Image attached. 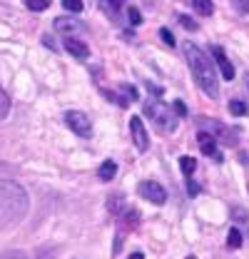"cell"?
<instances>
[{
    "instance_id": "cell-22",
    "label": "cell",
    "mask_w": 249,
    "mask_h": 259,
    "mask_svg": "<svg viewBox=\"0 0 249 259\" xmlns=\"http://www.w3.org/2000/svg\"><path fill=\"white\" fill-rule=\"evenodd\" d=\"M0 259H28V254L20 252V249H10V252H5Z\"/></svg>"
},
{
    "instance_id": "cell-17",
    "label": "cell",
    "mask_w": 249,
    "mask_h": 259,
    "mask_svg": "<svg viewBox=\"0 0 249 259\" xmlns=\"http://www.w3.org/2000/svg\"><path fill=\"white\" fill-rule=\"evenodd\" d=\"M180 167H182V172L189 177V175L197 169V160H194V157H189V155H185V157H180Z\"/></svg>"
},
{
    "instance_id": "cell-24",
    "label": "cell",
    "mask_w": 249,
    "mask_h": 259,
    "mask_svg": "<svg viewBox=\"0 0 249 259\" xmlns=\"http://www.w3.org/2000/svg\"><path fill=\"white\" fill-rule=\"evenodd\" d=\"M127 15H130V23H132V25H140V23H142V15H140V10L130 8V13H127Z\"/></svg>"
},
{
    "instance_id": "cell-13",
    "label": "cell",
    "mask_w": 249,
    "mask_h": 259,
    "mask_svg": "<svg viewBox=\"0 0 249 259\" xmlns=\"http://www.w3.org/2000/svg\"><path fill=\"white\" fill-rule=\"evenodd\" d=\"M189 5H192L199 15H212V10H215L212 0H189Z\"/></svg>"
},
{
    "instance_id": "cell-33",
    "label": "cell",
    "mask_w": 249,
    "mask_h": 259,
    "mask_svg": "<svg viewBox=\"0 0 249 259\" xmlns=\"http://www.w3.org/2000/svg\"><path fill=\"white\" fill-rule=\"evenodd\" d=\"M185 259H197V257H194V254H189V257H185Z\"/></svg>"
},
{
    "instance_id": "cell-30",
    "label": "cell",
    "mask_w": 249,
    "mask_h": 259,
    "mask_svg": "<svg viewBox=\"0 0 249 259\" xmlns=\"http://www.w3.org/2000/svg\"><path fill=\"white\" fill-rule=\"evenodd\" d=\"M122 249V234H117V239H115V254Z\"/></svg>"
},
{
    "instance_id": "cell-16",
    "label": "cell",
    "mask_w": 249,
    "mask_h": 259,
    "mask_svg": "<svg viewBox=\"0 0 249 259\" xmlns=\"http://www.w3.org/2000/svg\"><path fill=\"white\" fill-rule=\"evenodd\" d=\"M10 115V95L0 88V120H5Z\"/></svg>"
},
{
    "instance_id": "cell-15",
    "label": "cell",
    "mask_w": 249,
    "mask_h": 259,
    "mask_svg": "<svg viewBox=\"0 0 249 259\" xmlns=\"http://www.w3.org/2000/svg\"><path fill=\"white\" fill-rule=\"evenodd\" d=\"M227 247H229V249H239V247H242V232H239L237 227L229 229V234H227Z\"/></svg>"
},
{
    "instance_id": "cell-7",
    "label": "cell",
    "mask_w": 249,
    "mask_h": 259,
    "mask_svg": "<svg viewBox=\"0 0 249 259\" xmlns=\"http://www.w3.org/2000/svg\"><path fill=\"white\" fill-rule=\"evenodd\" d=\"M130 132H132V140H135V147L140 152H147L150 147V137H147V130L142 125V117H130Z\"/></svg>"
},
{
    "instance_id": "cell-5",
    "label": "cell",
    "mask_w": 249,
    "mask_h": 259,
    "mask_svg": "<svg viewBox=\"0 0 249 259\" xmlns=\"http://www.w3.org/2000/svg\"><path fill=\"white\" fill-rule=\"evenodd\" d=\"M65 122H67V127L72 130L75 135H80V137H90V135H93V122H90V117H88L85 112H80V110L65 112Z\"/></svg>"
},
{
    "instance_id": "cell-3",
    "label": "cell",
    "mask_w": 249,
    "mask_h": 259,
    "mask_svg": "<svg viewBox=\"0 0 249 259\" xmlns=\"http://www.w3.org/2000/svg\"><path fill=\"white\" fill-rule=\"evenodd\" d=\"M145 115H147L162 132H175V130H177V120H175L172 110H170L167 105H162L159 100H147Z\"/></svg>"
},
{
    "instance_id": "cell-10",
    "label": "cell",
    "mask_w": 249,
    "mask_h": 259,
    "mask_svg": "<svg viewBox=\"0 0 249 259\" xmlns=\"http://www.w3.org/2000/svg\"><path fill=\"white\" fill-rule=\"evenodd\" d=\"M212 58L217 60L219 72H222V77H224V80H232V77L237 75V72H234V65L229 63V58L224 55V50H222L219 45H215V48H212Z\"/></svg>"
},
{
    "instance_id": "cell-2",
    "label": "cell",
    "mask_w": 249,
    "mask_h": 259,
    "mask_svg": "<svg viewBox=\"0 0 249 259\" xmlns=\"http://www.w3.org/2000/svg\"><path fill=\"white\" fill-rule=\"evenodd\" d=\"M185 55L187 63H189V70L197 80V85L202 88V93L210 97L219 95V80H217V70L215 65L210 63V58L194 45V42H185Z\"/></svg>"
},
{
    "instance_id": "cell-27",
    "label": "cell",
    "mask_w": 249,
    "mask_h": 259,
    "mask_svg": "<svg viewBox=\"0 0 249 259\" xmlns=\"http://www.w3.org/2000/svg\"><path fill=\"white\" fill-rule=\"evenodd\" d=\"M180 23L185 25L187 30H197V23H194L192 18H187V15H182V18H180Z\"/></svg>"
},
{
    "instance_id": "cell-11",
    "label": "cell",
    "mask_w": 249,
    "mask_h": 259,
    "mask_svg": "<svg viewBox=\"0 0 249 259\" xmlns=\"http://www.w3.org/2000/svg\"><path fill=\"white\" fill-rule=\"evenodd\" d=\"M62 48H65V53H70V55L77 58V60H85V58L90 55V48H88L82 40H77V37H65Z\"/></svg>"
},
{
    "instance_id": "cell-31",
    "label": "cell",
    "mask_w": 249,
    "mask_h": 259,
    "mask_svg": "<svg viewBox=\"0 0 249 259\" xmlns=\"http://www.w3.org/2000/svg\"><path fill=\"white\" fill-rule=\"evenodd\" d=\"M127 259H145V254H142V252H132Z\"/></svg>"
},
{
    "instance_id": "cell-1",
    "label": "cell",
    "mask_w": 249,
    "mask_h": 259,
    "mask_svg": "<svg viewBox=\"0 0 249 259\" xmlns=\"http://www.w3.org/2000/svg\"><path fill=\"white\" fill-rule=\"evenodd\" d=\"M30 199L28 192L13 182V180H0V229L15 227L28 214Z\"/></svg>"
},
{
    "instance_id": "cell-32",
    "label": "cell",
    "mask_w": 249,
    "mask_h": 259,
    "mask_svg": "<svg viewBox=\"0 0 249 259\" xmlns=\"http://www.w3.org/2000/svg\"><path fill=\"white\" fill-rule=\"evenodd\" d=\"M244 88H247V95H249V75H244ZM247 110H249V105H247Z\"/></svg>"
},
{
    "instance_id": "cell-29",
    "label": "cell",
    "mask_w": 249,
    "mask_h": 259,
    "mask_svg": "<svg viewBox=\"0 0 249 259\" xmlns=\"http://www.w3.org/2000/svg\"><path fill=\"white\" fill-rule=\"evenodd\" d=\"M232 3H234L239 10H247V8H249V0H232Z\"/></svg>"
},
{
    "instance_id": "cell-19",
    "label": "cell",
    "mask_w": 249,
    "mask_h": 259,
    "mask_svg": "<svg viewBox=\"0 0 249 259\" xmlns=\"http://www.w3.org/2000/svg\"><path fill=\"white\" fill-rule=\"evenodd\" d=\"M229 112H232L234 117H242V115H247V105H244L242 100H232V102H229Z\"/></svg>"
},
{
    "instance_id": "cell-28",
    "label": "cell",
    "mask_w": 249,
    "mask_h": 259,
    "mask_svg": "<svg viewBox=\"0 0 249 259\" xmlns=\"http://www.w3.org/2000/svg\"><path fill=\"white\" fill-rule=\"evenodd\" d=\"M124 3H127V0H107V5H110L112 10H120V8H122Z\"/></svg>"
},
{
    "instance_id": "cell-26",
    "label": "cell",
    "mask_w": 249,
    "mask_h": 259,
    "mask_svg": "<svg viewBox=\"0 0 249 259\" xmlns=\"http://www.w3.org/2000/svg\"><path fill=\"white\" fill-rule=\"evenodd\" d=\"M187 194H189V197H197V194H199V185L192 182V180H187Z\"/></svg>"
},
{
    "instance_id": "cell-14",
    "label": "cell",
    "mask_w": 249,
    "mask_h": 259,
    "mask_svg": "<svg viewBox=\"0 0 249 259\" xmlns=\"http://www.w3.org/2000/svg\"><path fill=\"white\" fill-rule=\"evenodd\" d=\"M107 209H110L112 214H122L124 209H127V207H124V202H122V194L110 197V199H107Z\"/></svg>"
},
{
    "instance_id": "cell-20",
    "label": "cell",
    "mask_w": 249,
    "mask_h": 259,
    "mask_svg": "<svg viewBox=\"0 0 249 259\" xmlns=\"http://www.w3.org/2000/svg\"><path fill=\"white\" fill-rule=\"evenodd\" d=\"M62 8L67 10V13H82V0H62Z\"/></svg>"
},
{
    "instance_id": "cell-4",
    "label": "cell",
    "mask_w": 249,
    "mask_h": 259,
    "mask_svg": "<svg viewBox=\"0 0 249 259\" xmlns=\"http://www.w3.org/2000/svg\"><path fill=\"white\" fill-rule=\"evenodd\" d=\"M197 125L199 127H207L204 132H210L215 140H222L224 145H237L239 142V137H237V132H232V127H227V125H222L219 120H207V117H199L197 120Z\"/></svg>"
},
{
    "instance_id": "cell-9",
    "label": "cell",
    "mask_w": 249,
    "mask_h": 259,
    "mask_svg": "<svg viewBox=\"0 0 249 259\" xmlns=\"http://www.w3.org/2000/svg\"><path fill=\"white\" fill-rule=\"evenodd\" d=\"M53 28L58 32H65L67 37H72V32H85V23H80L75 18H55Z\"/></svg>"
},
{
    "instance_id": "cell-12",
    "label": "cell",
    "mask_w": 249,
    "mask_h": 259,
    "mask_svg": "<svg viewBox=\"0 0 249 259\" xmlns=\"http://www.w3.org/2000/svg\"><path fill=\"white\" fill-rule=\"evenodd\" d=\"M115 175H117V164L112 160H105L100 164V169H97V177L102 180V182H110V180H115Z\"/></svg>"
},
{
    "instance_id": "cell-8",
    "label": "cell",
    "mask_w": 249,
    "mask_h": 259,
    "mask_svg": "<svg viewBox=\"0 0 249 259\" xmlns=\"http://www.w3.org/2000/svg\"><path fill=\"white\" fill-rule=\"evenodd\" d=\"M197 142H199V150H202V155H207V157H215L217 162H222V155L217 152V140L210 135V132H199L197 135Z\"/></svg>"
},
{
    "instance_id": "cell-21",
    "label": "cell",
    "mask_w": 249,
    "mask_h": 259,
    "mask_svg": "<svg viewBox=\"0 0 249 259\" xmlns=\"http://www.w3.org/2000/svg\"><path fill=\"white\" fill-rule=\"evenodd\" d=\"M120 90H122L124 93V102H135V100H137V90H135V88H132V85H120Z\"/></svg>"
},
{
    "instance_id": "cell-23",
    "label": "cell",
    "mask_w": 249,
    "mask_h": 259,
    "mask_svg": "<svg viewBox=\"0 0 249 259\" xmlns=\"http://www.w3.org/2000/svg\"><path fill=\"white\" fill-rule=\"evenodd\" d=\"M159 37H162V40H164V42H167L170 48L175 45V35H172V32L167 30V28H162V30H159Z\"/></svg>"
},
{
    "instance_id": "cell-6",
    "label": "cell",
    "mask_w": 249,
    "mask_h": 259,
    "mask_svg": "<svg viewBox=\"0 0 249 259\" xmlns=\"http://www.w3.org/2000/svg\"><path fill=\"white\" fill-rule=\"evenodd\" d=\"M137 192H140L142 199H147V202H152V204H164V199H167L164 187H162L159 182H152V180L140 182V185H137Z\"/></svg>"
},
{
    "instance_id": "cell-25",
    "label": "cell",
    "mask_w": 249,
    "mask_h": 259,
    "mask_svg": "<svg viewBox=\"0 0 249 259\" xmlns=\"http://www.w3.org/2000/svg\"><path fill=\"white\" fill-rule=\"evenodd\" d=\"M172 107H175V112H177L180 117H185L187 115V105L182 102V100H175V105H172Z\"/></svg>"
},
{
    "instance_id": "cell-18",
    "label": "cell",
    "mask_w": 249,
    "mask_h": 259,
    "mask_svg": "<svg viewBox=\"0 0 249 259\" xmlns=\"http://www.w3.org/2000/svg\"><path fill=\"white\" fill-rule=\"evenodd\" d=\"M50 3H53V0H25V5L30 8L32 13H43V10H48Z\"/></svg>"
}]
</instances>
